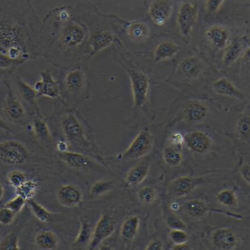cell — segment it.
<instances>
[{
  "mask_svg": "<svg viewBox=\"0 0 250 250\" xmlns=\"http://www.w3.org/2000/svg\"><path fill=\"white\" fill-rule=\"evenodd\" d=\"M9 75H6L0 73V99H1L5 89V81L7 77Z\"/></svg>",
  "mask_w": 250,
  "mask_h": 250,
  "instance_id": "db71d44e",
  "label": "cell"
},
{
  "mask_svg": "<svg viewBox=\"0 0 250 250\" xmlns=\"http://www.w3.org/2000/svg\"><path fill=\"white\" fill-rule=\"evenodd\" d=\"M163 244L159 239H155L150 242L146 246V250H163Z\"/></svg>",
  "mask_w": 250,
  "mask_h": 250,
  "instance_id": "816d5d0a",
  "label": "cell"
},
{
  "mask_svg": "<svg viewBox=\"0 0 250 250\" xmlns=\"http://www.w3.org/2000/svg\"><path fill=\"white\" fill-rule=\"evenodd\" d=\"M169 143L170 145L182 148L184 143V137L180 132H174L169 136Z\"/></svg>",
  "mask_w": 250,
  "mask_h": 250,
  "instance_id": "7dc6e473",
  "label": "cell"
},
{
  "mask_svg": "<svg viewBox=\"0 0 250 250\" xmlns=\"http://www.w3.org/2000/svg\"><path fill=\"white\" fill-rule=\"evenodd\" d=\"M28 0H0V52L24 64L32 58Z\"/></svg>",
  "mask_w": 250,
  "mask_h": 250,
  "instance_id": "6da1fadb",
  "label": "cell"
},
{
  "mask_svg": "<svg viewBox=\"0 0 250 250\" xmlns=\"http://www.w3.org/2000/svg\"><path fill=\"white\" fill-rule=\"evenodd\" d=\"M185 211L189 217L194 219L203 218L208 213V208L205 202L200 200H191L184 205Z\"/></svg>",
  "mask_w": 250,
  "mask_h": 250,
  "instance_id": "83f0119b",
  "label": "cell"
},
{
  "mask_svg": "<svg viewBox=\"0 0 250 250\" xmlns=\"http://www.w3.org/2000/svg\"><path fill=\"white\" fill-rule=\"evenodd\" d=\"M5 190L2 184L0 183V201H1L4 196Z\"/></svg>",
  "mask_w": 250,
  "mask_h": 250,
  "instance_id": "11a10c76",
  "label": "cell"
},
{
  "mask_svg": "<svg viewBox=\"0 0 250 250\" xmlns=\"http://www.w3.org/2000/svg\"><path fill=\"white\" fill-rule=\"evenodd\" d=\"M239 173L241 174V176L242 179L245 181L246 183H247L249 186L250 184V164H244L239 169Z\"/></svg>",
  "mask_w": 250,
  "mask_h": 250,
  "instance_id": "681fc988",
  "label": "cell"
},
{
  "mask_svg": "<svg viewBox=\"0 0 250 250\" xmlns=\"http://www.w3.org/2000/svg\"><path fill=\"white\" fill-rule=\"evenodd\" d=\"M225 0H207L206 2L207 10L208 14L216 13Z\"/></svg>",
  "mask_w": 250,
  "mask_h": 250,
  "instance_id": "c3c4849f",
  "label": "cell"
},
{
  "mask_svg": "<svg viewBox=\"0 0 250 250\" xmlns=\"http://www.w3.org/2000/svg\"><path fill=\"white\" fill-rule=\"evenodd\" d=\"M218 203L228 208H236L238 206V198L235 190L232 189H224L217 195Z\"/></svg>",
  "mask_w": 250,
  "mask_h": 250,
  "instance_id": "836d02e7",
  "label": "cell"
},
{
  "mask_svg": "<svg viewBox=\"0 0 250 250\" xmlns=\"http://www.w3.org/2000/svg\"><path fill=\"white\" fill-rule=\"evenodd\" d=\"M207 39L218 49H225L228 45L229 33L227 29L220 26H214L206 32Z\"/></svg>",
  "mask_w": 250,
  "mask_h": 250,
  "instance_id": "7402d4cb",
  "label": "cell"
},
{
  "mask_svg": "<svg viewBox=\"0 0 250 250\" xmlns=\"http://www.w3.org/2000/svg\"><path fill=\"white\" fill-rule=\"evenodd\" d=\"M201 180L198 178L182 176L177 178L170 183L167 192L170 196L180 198L188 196L196 189Z\"/></svg>",
  "mask_w": 250,
  "mask_h": 250,
  "instance_id": "7c38bea8",
  "label": "cell"
},
{
  "mask_svg": "<svg viewBox=\"0 0 250 250\" xmlns=\"http://www.w3.org/2000/svg\"><path fill=\"white\" fill-rule=\"evenodd\" d=\"M127 34L133 40L144 41L149 37L150 29L145 22H133L128 27Z\"/></svg>",
  "mask_w": 250,
  "mask_h": 250,
  "instance_id": "1f68e13d",
  "label": "cell"
},
{
  "mask_svg": "<svg viewBox=\"0 0 250 250\" xmlns=\"http://www.w3.org/2000/svg\"><path fill=\"white\" fill-rule=\"evenodd\" d=\"M222 63L225 66H230L235 62L238 58L241 56L243 52V46L239 41H234L228 44L225 48Z\"/></svg>",
  "mask_w": 250,
  "mask_h": 250,
  "instance_id": "f1b7e54d",
  "label": "cell"
},
{
  "mask_svg": "<svg viewBox=\"0 0 250 250\" xmlns=\"http://www.w3.org/2000/svg\"><path fill=\"white\" fill-rule=\"evenodd\" d=\"M20 249L18 237L14 232H11L6 235L0 242V250H18Z\"/></svg>",
  "mask_w": 250,
  "mask_h": 250,
  "instance_id": "b9f144b4",
  "label": "cell"
},
{
  "mask_svg": "<svg viewBox=\"0 0 250 250\" xmlns=\"http://www.w3.org/2000/svg\"><path fill=\"white\" fill-rule=\"evenodd\" d=\"M173 5L170 0H154L150 3L149 15L154 23L163 26L172 15Z\"/></svg>",
  "mask_w": 250,
  "mask_h": 250,
  "instance_id": "5bb4252c",
  "label": "cell"
},
{
  "mask_svg": "<svg viewBox=\"0 0 250 250\" xmlns=\"http://www.w3.org/2000/svg\"><path fill=\"white\" fill-rule=\"evenodd\" d=\"M9 77L14 90L29 114L32 116L41 115L37 101V95L33 87L15 73L10 75Z\"/></svg>",
  "mask_w": 250,
  "mask_h": 250,
  "instance_id": "8992f818",
  "label": "cell"
},
{
  "mask_svg": "<svg viewBox=\"0 0 250 250\" xmlns=\"http://www.w3.org/2000/svg\"><path fill=\"white\" fill-rule=\"evenodd\" d=\"M164 162L170 167H177L183 162L182 148L169 145L163 150Z\"/></svg>",
  "mask_w": 250,
  "mask_h": 250,
  "instance_id": "f546056e",
  "label": "cell"
},
{
  "mask_svg": "<svg viewBox=\"0 0 250 250\" xmlns=\"http://www.w3.org/2000/svg\"><path fill=\"white\" fill-rule=\"evenodd\" d=\"M0 130L6 133H11V134L16 133V130L3 119L1 114H0Z\"/></svg>",
  "mask_w": 250,
  "mask_h": 250,
  "instance_id": "f907efd6",
  "label": "cell"
},
{
  "mask_svg": "<svg viewBox=\"0 0 250 250\" xmlns=\"http://www.w3.org/2000/svg\"><path fill=\"white\" fill-rule=\"evenodd\" d=\"M139 200L143 204L150 205L155 203L157 198V192L155 188L146 186L138 191Z\"/></svg>",
  "mask_w": 250,
  "mask_h": 250,
  "instance_id": "f35d334b",
  "label": "cell"
},
{
  "mask_svg": "<svg viewBox=\"0 0 250 250\" xmlns=\"http://www.w3.org/2000/svg\"><path fill=\"white\" fill-rule=\"evenodd\" d=\"M211 87L215 93L218 95L239 100H242L245 97L244 92L226 77H221L214 81L211 84Z\"/></svg>",
  "mask_w": 250,
  "mask_h": 250,
  "instance_id": "e0dca14e",
  "label": "cell"
},
{
  "mask_svg": "<svg viewBox=\"0 0 250 250\" xmlns=\"http://www.w3.org/2000/svg\"><path fill=\"white\" fill-rule=\"evenodd\" d=\"M185 119L190 123L201 122L207 118L208 114L207 105L203 102L192 100L188 102L185 106Z\"/></svg>",
  "mask_w": 250,
  "mask_h": 250,
  "instance_id": "d6986e66",
  "label": "cell"
},
{
  "mask_svg": "<svg viewBox=\"0 0 250 250\" xmlns=\"http://www.w3.org/2000/svg\"><path fill=\"white\" fill-rule=\"evenodd\" d=\"M60 125L68 143L83 152L90 151L91 143L85 136L81 122L74 113L67 112L62 116Z\"/></svg>",
  "mask_w": 250,
  "mask_h": 250,
  "instance_id": "3957f363",
  "label": "cell"
},
{
  "mask_svg": "<svg viewBox=\"0 0 250 250\" xmlns=\"http://www.w3.org/2000/svg\"><path fill=\"white\" fill-rule=\"evenodd\" d=\"M59 157L67 166L74 169L84 170L98 166L90 157L79 152L68 150L63 153H59Z\"/></svg>",
  "mask_w": 250,
  "mask_h": 250,
  "instance_id": "9a60e30c",
  "label": "cell"
},
{
  "mask_svg": "<svg viewBox=\"0 0 250 250\" xmlns=\"http://www.w3.org/2000/svg\"><path fill=\"white\" fill-rule=\"evenodd\" d=\"M26 203V201L23 197L17 195L13 199L7 202L4 205V207L9 208L17 214L22 211Z\"/></svg>",
  "mask_w": 250,
  "mask_h": 250,
  "instance_id": "ee69618b",
  "label": "cell"
},
{
  "mask_svg": "<svg viewBox=\"0 0 250 250\" xmlns=\"http://www.w3.org/2000/svg\"><path fill=\"white\" fill-rule=\"evenodd\" d=\"M237 129L239 134L243 138L247 139L250 138V120L249 116H244L238 123Z\"/></svg>",
  "mask_w": 250,
  "mask_h": 250,
  "instance_id": "f6af8a7d",
  "label": "cell"
},
{
  "mask_svg": "<svg viewBox=\"0 0 250 250\" xmlns=\"http://www.w3.org/2000/svg\"><path fill=\"white\" fill-rule=\"evenodd\" d=\"M166 224L171 229H182L186 230L187 225L183 220L171 209L166 211Z\"/></svg>",
  "mask_w": 250,
  "mask_h": 250,
  "instance_id": "ab89813d",
  "label": "cell"
},
{
  "mask_svg": "<svg viewBox=\"0 0 250 250\" xmlns=\"http://www.w3.org/2000/svg\"><path fill=\"white\" fill-rule=\"evenodd\" d=\"M198 17L197 7L189 2L183 3L177 15V24L181 35L189 37Z\"/></svg>",
  "mask_w": 250,
  "mask_h": 250,
  "instance_id": "30bf717a",
  "label": "cell"
},
{
  "mask_svg": "<svg viewBox=\"0 0 250 250\" xmlns=\"http://www.w3.org/2000/svg\"><path fill=\"white\" fill-rule=\"evenodd\" d=\"M7 182L10 187L17 189L26 181V176L22 171L15 170L8 173L7 176Z\"/></svg>",
  "mask_w": 250,
  "mask_h": 250,
  "instance_id": "60d3db41",
  "label": "cell"
},
{
  "mask_svg": "<svg viewBox=\"0 0 250 250\" xmlns=\"http://www.w3.org/2000/svg\"><path fill=\"white\" fill-rule=\"evenodd\" d=\"M85 82V74L80 68L68 71L63 80L65 88L71 93L80 91L84 86Z\"/></svg>",
  "mask_w": 250,
  "mask_h": 250,
  "instance_id": "44dd1931",
  "label": "cell"
},
{
  "mask_svg": "<svg viewBox=\"0 0 250 250\" xmlns=\"http://www.w3.org/2000/svg\"><path fill=\"white\" fill-rule=\"evenodd\" d=\"M115 222L111 215L102 214L92 231L91 238L88 245V249L94 250L100 247L103 242L114 234Z\"/></svg>",
  "mask_w": 250,
  "mask_h": 250,
  "instance_id": "ba28073f",
  "label": "cell"
},
{
  "mask_svg": "<svg viewBox=\"0 0 250 250\" xmlns=\"http://www.w3.org/2000/svg\"><path fill=\"white\" fill-rule=\"evenodd\" d=\"M30 151L25 143L19 140H0V161L6 165L21 166L29 159Z\"/></svg>",
  "mask_w": 250,
  "mask_h": 250,
  "instance_id": "277c9868",
  "label": "cell"
},
{
  "mask_svg": "<svg viewBox=\"0 0 250 250\" xmlns=\"http://www.w3.org/2000/svg\"><path fill=\"white\" fill-rule=\"evenodd\" d=\"M22 64L23 63L21 62L12 60L4 54L0 52V73L6 75H12Z\"/></svg>",
  "mask_w": 250,
  "mask_h": 250,
  "instance_id": "8d00e7d4",
  "label": "cell"
},
{
  "mask_svg": "<svg viewBox=\"0 0 250 250\" xmlns=\"http://www.w3.org/2000/svg\"><path fill=\"white\" fill-rule=\"evenodd\" d=\"M211 241L215 247L222 250L234 249L238 242L235 232L226 228L216 229L212 233Z\"/></svg>",
  "mask_w": 250,
  "mask_h": 250,
  "instance_id": "2e32d148",
  "label": "cell"
},
{
  "mask_svg": "<svg viewBox=\"0 0 250 250\" xmlns=\"http://www.w3.org/2000/svg\"><path fill=\"white\" fill-rule=\"evenodd\" d=\"M140 225V219L138 215H132L123 222L121 229V235L124 240L131 241L136 237Z\"/></svg>",
  "mask_w": 250,
  "mask_h": 250,
  "instance_id": "484cf974",
  "label": "cell"
},
{
  "mask_svg": "<svg viewBox=\"0 0 250 250\" xmlns=\"http://www.w3.org/2000/svg\"><path fill=\"white\" fill-rule=\"evenodd\" d=\"M150 164L143 163L137 164L130 169L125 177V183L129 187H136L141 184L148 176Z\"/></svg>",
  "mask_w": 250,
  "mask_h": 250,
  "instance_id": "603a6c76",
  "label": "cell"
},
{
  "mask_svg": "<svg viewBox=\"0 0 250 250\" xmlns=\"http://www.w3.org/2000/svg\"><path fill=\"white\" fill-rule=\"evenodd\" d=\"M181 73L188 80H196L204 71V64L199 58L189 57L181 62L179 66Z\"/></svg>",
  "mask_w": 250,
  "mask_h": 250,
  "instance_id": "ffe728a7",
  "label": "cell"
},
{
  "mask_svg": "<svg viewBox=\"0 0 250 250\" xmlns=\"http://www.w3.org/2000/svg\"><path fill=\"white\" fill-rule=\"evenodd\" d=\"M38 186L39 184L36 181L33 180H26L25 183L15 189L16 193L17 195L21 196L26 201L32 199L36 193Z\"/></svg>",
  "mask_w": 250,
  "mask_h": 250,
  "instance_id": "d590c367",
  "label": "cell"
},
{
  "mask_svg": "<svg viewBox=\"0 0 250 250\" xmlns=\"http://www.w3.org/2000/svg\"><path fill=\"white\" fill-rule=\"evenodd\" d=\"M31 128L34 135L41 143L48 144L52 142L53 138L49 126L41 115L33 116Z\"/></svg>",
  "mask_w": 250,
  "mask_h": 250,
  "instance_id": "cb8c5ba5",
  "label": "cell"
},
{
  "mask_svg": "<svg viewBox=\"0 0 250 250\" xmlns=\"http://www.w3.org/2000/svg\"><path fill=\"white\" fill-rule=\"evenodd\" d=\"M131 82L133 104L136 108H141L148 102L149 91V79L142 71L127 69Z\"/></svg>",
  "mask_w": 250,
  "mask_h": 250,
  "instance_id": "52a82bcc",
  "label": "cell"
},
{
  "mask_svg": "<svg viewBox=\"0 0 250 250\" xmlns=\"http://www.w3.org/2000/svg\"><path fill=\"white\" fill-rule=\"evenodd\" d=\"M36 245L42 250H54L59 245V239L55 232L44 230L38 232L35 237Z\"/></svg>",
  "mask_w": 250,
  "mask_h": 250,
  "instance_id": "4316f807",
  "label": "cell"
},
{
  "mask_svg": "<svg viewBox=\"0 0 250 250\" xmlns=\"http://www.w3.org/2000/svg\"><path fill=\"white\" fill-rule=\"evenodd\" d=\"M15 212L6 207L0 208V224L8 226L13 223L16 218Z\"/></svg>",
  "mask_w": 250,
  "mask_h": 250,
  "instance_id": "bcb514c9",
  "label": "cell"
},
{
  "mask_svg": "<svg viewBox=\"0 0 250 250\" xmlns=\"http://www.w3.org/2000/svg\"><path fill=\"white\" fill-rule=\"evenodd\" d=\"M26 203L28 204L31 211L37 220L42 223H45L50 220L51 213L42 205L38 203L33 198L26 201Z\"/></svg>",
  "mask_w": 250,
  "mask_h": 250,
  "instance_id": "e575fe53",
  "label": "cell"
},
{
  "mask_svg": "<svg viewBox=\"0 0 250 250\" xmlns=\"http://www.w3.org/2000/svg\"><path fill=\"white\" fill-rule=\"evenodd\" d=\"M91 225L87 221L81 220L80 231L75 238L74 245L84 246L88 245L91 238L92 230Z\"/></svg>",
  "mask_w": 250,
  "mask_h": 250,
  "instance_id": "d6a6232c",
  "label": "cell"
},
{
  "mask_svg": "<svg viewBox=\"0 0 250 250\" xmlns=\"http://www.w3.org/2000/svg\"><path fill=\"white\" fill-rule=\"evenodd\" d=\"M113 42L114 37L108 32H102L95 34L91 41L92 51L90 56H94L99 51L110 46Z\"/></svg>",
  "mask_w": 250,
  "mask_h": 250,
  "instance_id": "4dcf8cb0",
  "label": "cell"
},
{
  "mask_svg": "<svg viewBox=\"0 0 250 250\" xmlns=\"http://www.w3.org/2000/svg\"><path fill=\"white\" fill-rule=\"evenodd\" d=\"M153 137L148 129L144 128L136 135L124 152L119 154L116 158L121 160H132L142 158L151 150Z\"/></svg>",
  "mask_w": 250,
  "mask_h": 250,
  "instance_id": "5b68a950",
  "label": "cell"
},
{
  "mask_svg": "<svg viewBox=\"0 0 250 250\" xmlns=\"http://www.w3.org/2000/svg\"><path fill=\"white\" fill-rule=\"evenodd\" d=\"M9 77L6 79L4 93L0 99V114L11 125H25L30 115L14 90Z\"/></svg>",
  "mask_w": 250,
  "mask_h": 250,
  "instance_id": "7a4b0ae2",
  "label": "cell"
},
{
  "mask_svg": "<svg viewBox=\"0 0 250 250\" xmlns=\"http://www.w3.org/2000/svg\"><path fill=\"white\" fill-rule=\"evenodd\" d=\"M38 98L46 97L52 99H59L61 91L59 83L55 80L50 70L46 69L41 72L40 80L33 85Z\"/></svg>",
  "mask_w": 250,
  "mask_h": 250,
  "instance_id": "9c48e42d",
  "label": "cell"
},
{
  "mask_svg": "<svg viewBox=\"0 0 250 250\" xmlns=\"http://www.w3.org/2000/svg\"><path fill=\"white\" fill-rule=\"evenodd\" d=\"M169 237L175 245L187 244L189 238L187 232L182 229H171Z\"/></svg>",
  "mask_w": 250,
  "mask_h": 250,
  "instance_id": "7bdbcfd3",
  "label": "cell"
},
{
  "mask_svg": "<svg viewBox=\"0 0 250 250\" xmlns=\"http://www.w3.org/2000/svg\"><path fill=\"white\" fill-rule=\"evenodd\" d=\"M57 198L59 203L66 208H75L83 201V193L73 184H65L58 188Z\"/></svg>",
  "mask_w": 250,
  "mask_h": 250,
  "instance_id": "4fadbf2b",
  "label": "cell"
},
{
  "mask_svg": "<svg viewBox=\"0 0 250 250\" xmlns=\"http://www.w3.org/2000/svg\"><path fill=\"white\" fill-rule=\"evenodd\" d=\"M179 46L170 41H164L157 44L154 51V58L157 62L171 59L179 52Z\"/></svg>",
  "mask_w": 250,
  "mask_h": 250,
  "instance_id": "d4e9b609",
  "label": "cell"
},
{
  "mask_svg": "<svg viewBox=\"0 0 250 250\" xmlns=\"http://www.w3.org/2000/svg\"><path fill=\"white\" fill-rule=\"evenodd\" d=\"M56 148L59 153L67 152L69 149L68 143L62 140H59L56 144Z\"/></svg>",
  "mask_w": 250,
  "mask_h": 250,
  "instance_id": "f5cc1de1",
  "label": "cell"
},
{
  "mask_svg": "<svg viewBox=\"0 0 250 250\" xmlns=\"http://www.w3.org/2000/svg\"><path fill=\"white\" fill-rule=\"evenodd\" d=\"M114 187V184L109 180H99L92 184L90 189L92 196H101L109 192Z\"/></svg>",
  "mask_w": 250,
  "mask_h": 250,
  "instance_id": "74e56055",
  "label": "cell"
},
{
  "mask_svg": "<svg viewBox=\"0 0 250 250\" xmlns=\"http://www.w3.org/2000/svg\"><path fill=\"white\" fill-rule=\"evenodd\" d=\"M184 144L190 151L197 154H205L211 149L213 141L208 134L203 131H194L187 133Z\"/></svg>",
  "mask_w": 250,
  "mask_h": 250,
  "instance_id": "8fae6325",
  "label": "cell"
},
{
  "mask_svg": "<svg viewBox=\"0 0 250 250\" xmlns=\"http://www.w3.org/2000/svg\"><path fill=\"white\" fill-rule=\"evenodd\" d=\"M83 29L77 25H71L62 30L58 41L62 46L73 47L80 44L84 39Z\"/></svg>",
  "mask_w": 250,
  "mask_h": 250,
  "instance_id": "ac0fdd59",
  "label": "cell"
}]
</instances>
